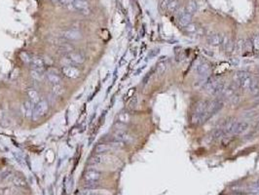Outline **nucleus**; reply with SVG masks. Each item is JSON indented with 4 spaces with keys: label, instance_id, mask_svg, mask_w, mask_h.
<instances>
[{
    "label": "nucleus",
    "instance_id": "obj_37",
    "mask_svg": "<svg viewBox=\"0 0 259 195\" xmlns=\"http://www.w3.org/2000/svg\"><path fill=\"white\" fill-rule=\"evenodd\" d=\"M231 62H232V63H233V66H235V67H238L239 63H240V61H239V59H237V58H233V59H231Z\"/></svg>",
    "mask_w": 259,
    "mask_h": 195
},
{
    "label": "nucleus",
    "instance_id": "obj_41",
    "mask_svg": "<svg viewBox=\"0 0 259 195\" xmlns=\"http://www.w3.org/2000/svg\"><path fill=\"white\" fill-rule=\"evenodd\" d=\"M257 193H258V195H259V192H257Z\"/></svg>",
    "mask_w": 259,
    "mask_h": 195
},
{
    "label": "nucleus",
    "instance_id": "obj_15",
    "mask_svg": "<svg viewBox=\"0 0 259 195\" xmlns=\"http://www.w3.org/2000/svg\"><path fill=\"white\" fill-rule=\"evenodd\" d=\"M31 63H32V66H33L34 69H36V70L42 71L44 69V67H45L44 61L41 58H39V57H33V58L31 59Z\"/></svg>",
    "mask_w": 259,
    "mask_h": 195
},
{
    "label": "nucleus",
    "instance_id": "obj_29",
    "mask_svg": "<svg viewBox=\"0 0 259 195\" xmlns=\"http://www.w3.org/2000/svg\"><path fill=\"white\" fill-rule=\"evenodd\" d=\"M250 39H252L253 49H254L255 51L259 52V35L258 34H254Z\"/></svg>",
    "mask_w": 259,
    "mask_h": 195
},
{
    "label": "nucleus",
    "instance_id": "obj_10",
    "mask_svg": "<svg viewBox=\"0 0 259 195\" xmlns=\"http://www.w3.org/2000/svg\"><path fill=\"white\" fill-rule=\"evenodd\" d=\"M208 42L209 45H212L213 47L220 46L222 42V35L219 33H213L212 35H209L208 37Z\"/></svg>",
    "mask_w": 259,
    "mask_h": 195
},
{
    "label": "nucleus",
    "instance_id": "obj_20",
    "mask_svg": "<svg viewBox=\"0 0 259 195\" xmlns=\"http://www.w3.org/2000/svg\"><path fill=\"white\" fill-rule=\"evenodd\" d=\"M225 135V132L224 130L221 129V128H217L215 130L210 133V138H212L213 140H217V139H220V138H223Z\"/></svg>",
    "mask_w": 259,
    "mask_h": 195
},
{
    "label": "nucleus",
    "instance_id": "obj_31",
    "mask_svg": "<svg viewBox=\"0 0 259 195\" xmlns=\"http://www.w3.org/2000/svg\"><path fill=\"white\" fill-rule=\"evenodd\" d=\"M253 49V46H252V39L248 38L247 40H245V51L249 53L252 52Z\"/></svg>",
    "mask_w": 259,
    "mask_h": 195
},
{
    "label": "nucleus",
    "instance_id": "obj_4",
    "mask_svg": "<svg viewBox=\"0 0 259 195\" xmlns=\"http://www.w3.org/2000/svg\"><path fill=\"white\" fill-rule=\"evenodd\" d=\"M72 7H73V10H77L82 14L88 15L90 13V7L85 0H74Z\"/></svg>",
    "mask_w": 259,
    "mask_h": 195
},
{
    "label": "nucleus",
    "instance_id": "obj_11",
    "mask_svg": "<svg viewBox=\"0 0 259 195\" xmlns=\"http://www.w3.org/2000/svg\"><path fill=\"white\" fill-rule=\"evenodd\" d=\"M114 140L122 142H128L131 141V136L127 134L125 131H117L114 134Z\"/></svg>",
    "mask_w": 259,
    "mask_h": 195
},
{
    "label": "nucleus",
    "instance_id": "obj_35",
    "mask_svg": "<svg viewBox=\"0 0 259 195\" xmlns=\"http://www.w3.org/2000/svg\"><path fill=\"white\" fill-rule=\"evenodd\" d=\"M229 41H230V39L228 38V36H227V35H223V36H222V42H221V47H222V49H223V50H225V48H226V46L228 45Z\"/></svg>",
    "mask_w": 259,
    "mask_h": 195
},
{
    "label": "nucleus",
    "instance_id": "obj_14",
    "mask_svg": "<svg viewBox=\"0 0 259 195\" xmlns=\"http://www.w3.org/2000/svg\"><path fill=\"white\" fill-rule=\"evenodd\" d=\"M11 182L15 186H17V188H26L27 185V181L22 177H20V176H12Z\"/></svg>",
    "mask_w": 259,
    "mask_h": 195
},
{
    "label": "nucleus",
    "instance_id": "obj_3",
    "mask_svg": "<svg viewBox=\"0 0 259 195\" xmlns=\"http://www.w3.org/2000/svg\"><path fill=\"white\" fill-rule=\"evenodd\" d=\"M196 70L200 77H207V76H209L210 70H212V67H210V64L208 62L205 61L198 64Z\"/></svg>",
    "mask_w": 259,
    "mask_h": 195
},
{
    "label": "nucleus",
    "instance_id": "obj_28",
    "mask_svg": "<svg viewBox=\"0 0 259 195\" xmlns=\"http://www.w3.org/2000/svg\"><path fill=\"white\" fill-rule=\"evenodd\" d=\"M22 108H23V112H25L26 116H30L32 114V108L30 107V102H25V104L22 105Z\"/></svg>",
    "mask_w": 259,
    "mask_h": 195
},
{
    "label": "nucleus",
    "instance_id": "obj_5",
    "mask_svg": "<svg viewBox=\"0 0 259 195\" xmlns=\"http://www.w3.org/2000/svg\"><path fill=\"white\" fill-rule=\"evenodd\" d=\"M248 129V123L246 121H236L234 123V126L232 128L231 134L234 135H240L246 132Z\"/></svg>",
    "mask_w": 259,
    "mask_h": 195
},
{
    "label": "nucleus",
    "instance_id": "obj_26",
    "mask_svg": "<svg viewBox=\"0 0 259 195\" xmlns=\"http://www.w3.org/2000/svg\"><path fill=\"white\" fill-rule=\"evenodd\" d=\"M112 146L110 144H99V145H96V148H95V152L104 153V152H107L108 150H110Z\"/></svg>",
    "mask_w": 259,
    "mask_h": 195
},
{
    "label": "nucleus",
    "instance_id": "obj_8",
    "mask_svg": "<svg viewBox=\"0 0 259 195\" xmlns=\"http://www.w3.org/2000/svg\"><path fill=\"white\" fill-rule=\"evenodd\" d=\"M178 22L182 28H185L187 24L192 22V15L186 13L185 11L178 14Z\"/></svg>",
    "mask_w": 259,
    "mask_h": 195
},
{
    "label": "nucleus",
    "instance_id": "obj_1",
    "mask_svg": "<svg viewBox=\"0 0 259 195\" xmlns=\"http://www.w3.org/2000/svg\"><path fill=\"white\" fill-rule=\"evenodd\" d=\"M235 78L237 80V83L239 85V87L242 89V90H247L249 88L250 82H252V75L249 74L248 72L244 71V70H239L236 72V75H235Z\"/></svg>",
    "mask_w": 259,
    "mask_h": 195
},
{
    "label": "nucleus",
    "instance_id": "obj_32",
    "mask_svg": "<svg viewBox=\"0 0 259 195\" xmlns=\"http://www.w3.org/2000/svg\"><path fill=\"white\" fill-rule=\"evenodd\" d=\"M31 76L36 80H42V78H43V75L41 74V71L36 70V69L31 70Z\"/></svg>",
    "mask_w": 259,
    "mask_h": 195
},
{
    "label": "nucleus",
    "instance_id": "obj_12",
    "mask_svg": "<svg viewBox=\"0 0 259 195\" xmlns=\"http://www.w3.org/2000/svg\"><path fill=\"white\" fill-rule=\"evenodd\" d=\"M248 90L252 96H257L259 94V81L256 77L252 78V82H250Z\"/></svg>",
    "mask_w": 259,
    "mask_h": 195
},
{
    "label": "nucleus",
    "instance_id": "obj_33",
    "mask_svg": "<svg viewBox=\"0 0 259 195\" xmlns=\"http://www.w3.org/2000/svg\"><path fill=\"white\" fill-rule=\"evenodd\" d=\"M234 49H235V43L230 39V41H229L228 45L226 46V48H225L224 51H225L226 53H227V54H231V53L234 51Z\"/></svg>",
    "mask_w": 259,
    "mask_h": 195
},
{
    "label": "nucleus",
    "instance_id": "obj_30",
    "mask_svg": "<svg viewBox=\"0 0 259 195\" xmlns=\"http://www.w3.org/2000/svg\"><path fill=\"white\" fill-rule=\"evenodd\" d=\"M52 91L55 95L56 96H61L62 93H63V89L62 87L61 86V84H58V85H54L53 88H52Z\"/></svg>",
    "mask_w": 259,
    "mask_h": 195
},
{
    "label": "nucleus",
    "instance_id": "obj_2",
    "mask_svg": "<svg viewBox=\"0 0 259 195\" xmlns=\"http://www.w3.org/2000/svg\"><path fill=\"white\" fill-rule=\"evenodd\" d=\"M101 178V173L99 172L98 170L95 169H90L85 172L84 174V180L85 182H87L88 183H93L95 184L98 182Z\"/></svg>",
    "mask_w": 259,
    "mask_h": 195
},
{
    "label": "nucleus",
    "instance_id": "obj_7",
    "mask_svg": "<svg viewBox=\"0 0 259 195\" xmlns=\"http://www.w3.org/2000/svg\"><path fill=\"white\" fill-rule=\"evenodd\" d=\"M236 92H237V86L235 85V83H231L228 86H225L221 96H223L224 98H227V99H232L233 97H235Z\"/></svg>",
    "mask_w": 259,
    "mask_h": 195
},
{
    "label": "nucleus",
    "instance_id": "obj_42",
    "mask_svg": "<svg viewBox=\"0 0 259 195\" xmlns=\"http://www.w3.org/2000/svg\"><path fill=\"white\" fill-rule=\"evenodd\" d=\"M258 35H259V34H258Z\"/></svg>",
    "mask_w": 259,
    "mask_h": 195
},
{
    "label": "nucleus",
    "instance_id": "obj_36",
    "mask_svg": "<svg viewBox=\"0 0 259 195\" xmlns=\"http://www.w3.org/2000/svg\"><path fill=\"white\" fill-rule=\"evenodd\" d=\"M129 120V115L127 114V113L123 112V113H121V114L119 115V121L120 122H127Z\"/></svg>",
    "mask_w": 259,
    "mask_h": 195
},
{
    "label": "nucleus",
    "instance_id": "obj_34",
    "mask_svg": "<svg viewBox=\"0 0 259 195\" xmlns=\"http://www.w3.org/2000/svg\"><path fill=\"white\" fill-rule=\"evenodd\" d=\"M14 193V189L11 188H4L0 189V195H11Z\"/></svg>",
    "mask_w": 259,
    "mask_h": 195
},
{
    "label": "nucleus",
    "instance_id": "obj_27",
    "mask_svg": "<svg viewBox=\"0 0 259 195\" xmlns=\"http://www.w3.org/2000/svg\"><path fill=\"white\" fill-rule=\"evenodd\" d=\"M64 36L68 39H77L80 37V33L76 30H68L64 33Z\"/></svg>",
    "mask_w": 259,
    "mask_h": 195
},
{
    "label": "nucleus",
    "instance_id": "obj_23",
    "mask_svg": "<svg viewBox=\"0 0 259 195\" xmlns=\"http://www.w3.org/2000/svg\"><path fill=\"white\" fill-rule=\"evenodd\" d=\"M184 28H185L186 31L189 32V33H196V32H198V31L201 29V28H199L198 24L194 23V22H190V23L187 24V26H186Z\"/></svg>",
    "mask_w": 259,
    "mask_h": 195
},
{
    "label": "nucleus",
    "instance_id": "obj_40",
    "mask_svg": "<svg viewBox=\"0 0 259 195\" xmlns=\"http://www.w3.org/2000/svg\"><path fill=\"white\" fill-rule=\"evenodd\" d=\"M256 185H257V188H259V180L257 181V182H256Z\"/></svg>",
    "mask_w": 259,
    "mask_h": 195
},
{
    "label": "nucleus",
    "instance_id": "obj_21",
    "mask_svg": "<svg viewBox=\"0 0 259 195\" xmlns=\"http://www.w3.org/2000/svg\"><path fill=\"white\" fill-rule=\"evenodd\" d=\"M180 7V1L179 0H171V2L168 4L167 9L169 12H176Z\"/></svg>",
    "mask_w": 259,
    "mask_h": 195
},
{
    "label": "nucleus",
    "instance_id": "obj_18",
    "mask_svg": "<svg viewBox=\"0 0 259 195\" xmlns=\"http://www.w3.org/2000/svg\"><path fill=\"white\" fill-rule=\"evenodd\" d=\"M156 70L159 75H163L167 70V61H165V60L159 61L157 63V67H156Z\"/></svg>",
    "mask_w": 259,
    "mask_h": 195
},
{
    "label": "nucleus",
    "instance_id": "obj_6",
    "mask_svg": "<svg viewBox=\"0 0 259 195\" xmlns=\"http://www.w3.org/2000/svg\"><path fill=\"white\" fill-rule=\"evenodd\" d=\"M48 110V103L45 101H41L38 103H36L34 108V113L37 117H41L46 114V112Z\"/></svg>",
    "mask_w": 259,
    "mask_h": 195
},
{
    "label": "nucleus",
    "instance_id": "obj_39",
    "mask_svg": "<svg viewBox=\"0 0 259 195\" xmlns=\"http://www.w3.org/2000/svg\"><path fill=\"white\" fill-rule=\"evenodd\" d=\"M90 195H101L100 193H98V192H91Z\"/></svg>",
    "mask_w": 259,
    "mask_h": 195
},
{
    "label": "nucleus",
    "instance_id": "obj_25",
    "mask_svg": "<svg viewBox=\"0 0 259 195\" xmlns=\"http://www.w3.org/2000/svg\"><path fill=\"white\" fill-rule=\"evenodd\" d=\"M224 88H225V83L222 82V81H220V82L217 84V86L215 87V89L213 90V92L212 93V95H213V96H219V95H221L223 90H224Z\"/></svg>",
    "mask_w": 259,
    "mask_h": 195
},
{
    "label": "nucleus",
    "instance_id": "obj_24",
    "mask_svg": "<svg viewBox=\"0 0 259 195\" xmlns=\"http://www.w3.org/2000/svg\"><path fill=\"white\" fill-rule=\"evenodd\" d=\"M47 77H48V80H49L53 85L61 84V77L58 76L56 74H54V73H48Z\"/></svg>",
    "mask_w": 259,
    "mask_h": 195
},
{
    "label": "nucleus",
    "instance_id": "obj_19",
    "mask_svg": "<svg viewBox=\"0 0 259 195\" xmlns=\"http://www.w3.org/2000/svg\"><path fill=\"white\" fill-rule=\"evenodd\" d=\"M27 95L29 97V100L32 103H38L40 101V98H39V95L38 93L33 90V89H29V90L27 91Z\"/></svg>",
    "mask_w": 259,
    "mask_h": 195
},
{
    "label": "nucleus",
    "instance_id": "obj_17",
    "mask_svg": "<svg viewBox=\"0 0 259 195\" xmlns=\"http://www.w3.org/2000/svg\"><path fill=\"white\" fill-rule=\"evenodd\" d=\"M234 51L236 52L237 55H242V52L245 51V40L242 38L238 39V41L235 43V49Z\"/></svg>",
    "mask_w": 259,
    "mask_h": 195
},
{
    "label": "nucleus",
    "instance_id": "obj_9",
    "mask_svg": "<svg viewBox=\"0 0 259 195\" xmlns=\"http://www.w3.org/2000/svg\"><path fill=\"white\" fill-rule=\"evenodd\" d=\"M62 72H63L64 75L69 77V78H77L79 76V74H80L79 70L76 68L69 67V66L63 67L62 68Z\"/></svg>",
    "mask_w": 259,
    "mask_h": 195
},
{
    "label": "nucleus",
    "instance_id": "obj_38",
    "mask_svg": "<svg viewBox=\"0 0 259 195\" xmlns=\"http://www.w3.org/2000/svg\"><path fill=\"white\" fill-rule=\"evenodd\" d=\"M91 191L90 190H83V191H81L79 195H90Z\"/></svg>",
    "mask_w": 259,
    "mask_h": 195
},
{
    "label": "nucleus",
    "instance_id": "obj_13",
    "mask_svg": "<svg viewBox=\"0 0 259 195\" xmlns=\"http://www.w3.org/2000/svg\"><path fill=\"white\" fill-rule=\"evenodd\" d=\"M197 11H198V2L196 0H190V1H188L187 5L185 7V12L193 16Z\"/></svg>",
    "mask_w": 259,
    "mask_h": 195
},
{
    "label": "nucleus",
    "instance_id": "obj_22",
    "mask_svg": "<svg viewBox=\"0 0 259 195\" xmlns=\"http://www.w3.org/2000/svg\"><path fill=\"white\" fill-rule=\"evenodd\" d=\"M67 60L71 62H73V63H82L84 62V59L82 58V57H81L80 55H77V54H69Z\"/></svg>",
    "mask_w": 259,
    "mask_h": 195
},
{
    "label": "nucleus",
    "instance_id": "obj_16",
    "mask_svg": "<svg viewBox=\"0 0 259 195\" xmlns=\"http://www.w3.org/2000/svg\"><path fill=\"white\" fill-rule=\"evenodd\" d=\"M208 103H209L208 101H202V102H199L197 103V107H196V112H195V114H202V113H204V112L208 109Z\"/></svg>",
    "mask_w": 259,
    "mask_h": 195
}]
</instances>
